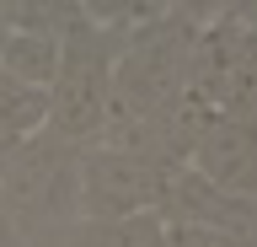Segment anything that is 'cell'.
Wrapping results in <instances>:
<instances>
[{
	"label": "cell",
	"instance_id": "1",
	"mask_svg": "<svg viewBox=\"0 0 257 247\" xmlns=\"http://www.w3.org/2000/svg\"><path fill=\"white\" fill-rule=\"evenodd\" d=\"M118 43H123L118 27L91 22L86 6H70V22H64V38H59V70L48 81V129L43 134H54L75 150L96 145L102 118H107V97H112Z\"/></svg>",
	"mask_w": 257,
	"mask_h": 247
},
{
	"label": "cell",
	"instance_id": "2",
	"mask_svg": "<svg viewBox=\"0 0 257 247\" xmlns=\"http://www.w3.org/2000/svg\"><path fill=\"white\" fill-rule=\"evenodd\" d=\"M0 204L16 226V247H38L43 236L70 231L80 220V150L54 134L16 140L0 172Z\"/></svg>",
	"mask_w": 257,
	"mask_h": 247
},
{
	"label": "cell",
	"instance_id": "3",
	"mask_svg": "<svg viewBox=\"0 0 257 247\" xmlns=\"http://www.w3.org/2000/svg\"><path fill=\"white\" fill-rule=\"evenodd\" d=\"M166 167L123 156L107 145L80 150V220H128V215H156L166 194Z\"/></svg>",
	"mask_w": 257,
	"mask_h": 247
},
{
	"label": "cell",
	"instance_id": "4",
	"mask_svg": "<svg viewBox=\"0 0 257 247\" xmlns=\"http://www.w3.org/2000/svg\"><path fill=\"white\" fill-rule=\"evenodd\" d=\"M161 226H193V231H225V236H241V242H257V204L252 199H236L204 183L198 172L177 167L166 178V194L156 204Z\"/></svg>",
	"mask_w": 257,
	"mask_h": 247
},
{
	"label": "cell",
	"instance_id": "5",
	"mask_svg": "<svg viewBox=\"0 0 257 247\" xmlns=\"http://www.w3.org/2000/svg\"><path fill=\"white\" fill-rule=\"evenodd\" d=\"M188 172L257 204V118H214L193 145Z\"/></svg>",
	"mask_w": 257,
	"mask_h": 247
},
{
	"label": "cell",
	"instance_id": "6",
	"mask_svg": "<svg viewBox=\"0 0 257 247\" xmlns=\"http://www.w3.org/2000/svg\"><path fill=\"white\" fill-rule=\"evenodd\" d=\"M48 129V92L16 81L0 70V140H32V134Z\"/></svg>",
	"mask_w": 257,
	"mask_h": 247
},
{
	"label": "cell",
	"instance_id": "7",
	"mask_svg": "<svg viewBox=\"0 0 257 247\" xmlns=\"http://www.w3.org/2000/svg\"><path fill=\"white\" fill-rule=\"evenodd\" d=\"M0 247H16V226H11V215H6V204H0Z\"/></svg>",
	"mask_w": 257,
	"mask_h": 247
},
{
	"label": "cell",
	"instance_id": "8",
	"mask_svg": "<svg viewBox=\"0 0 257 247\" xmlns=\"http://www.w3.org/2000/svg\"><path fill=\"white\" fill-rule=\"evenodd\" d=\"M6 33H11V0H0V43H6Z\"/></svg>",
	"mask_w": 257,
	"mask_h": 247
},
{
	"label": "cell",
	"instance_id": "9",
	"mask_svg": "<svg viewBox=\"0 0 257 247\" xmlns=\"http://www.w3.org/2000/svg\"><path fill=\"white\" fill-rule=\"evenodd\" d=\"M6 161H11V140H0V172H6Z\"/></svg>",
	"mask_w": 257,
	"mask_h": 247
}]
</instances>
